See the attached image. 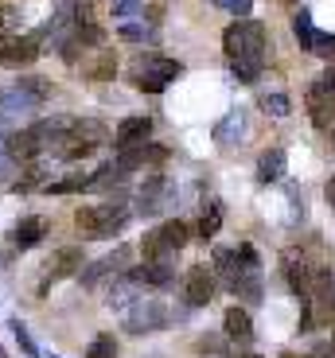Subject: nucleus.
<instances>
[{
    "label": "nucleus",
    "mask_w": 335,
    "mask_h": 358,
    "mask_svg": "<svg viewBox=\"0 0 335 358\" xmlns=\"http://www.w3.org/2000/svg\"><path fill=\"white\" fill-rule=\"evenodd\" d=\"M324 195H327V203H332V206H335V176H332V179H327V187H324Z\"/></svg>",
    "instance_id": "nucleus-41"
},
{
    "label": "nucleus",
    "mask_w": 335,
    "mask_h": 358,
    "mask_svg": "<svg viewBox=\"0 0 335 358\" xmlns=\"http://www.w3.org/2000/svg\"><path fill=\"white\" fill-rule=\"evenodd\" d=\"M148 133H152V117H145V113L125 117L117 125V133H113V144H117V152H121V148H133V144L148 141Z\"/></svg>",
    "instance_id": "nucleus-18"
},
{
    "label": "nucleus",
    "mask_w": 335,
    "mask_h": 358,
    "mask_svg": "<svg viewBox=\"0 0 335 358\" xmlns=\"http://www.w3.org/2000/svg\"><path fill=\"white\" fill-rule=\"evenodd\" d=\"M39 101L27 94L24 86H8V90H0V125H16L20 117L27 113H36Z\"/></svg>",
    "instance_id": "nucleus-11"
},
{
    "label": "nucleus",
    "mask_w": 335,
    "mask_h": 358,
    "mask_svg": "<svg viewBox=\"0 0 335 358\" xmlns=\"http://www.w3.org/2000/svg\"><path fill=\"white\" fill-rule=\"evenodd\" d=\"M86 358H117V339H113L109 331H101L98 339L86 347Z\"/></svg>",
    "instance_id": "nucleus-30"
},
{
    "label": "nucleus",
    "mask_w": 335,
    "mask_h": 358,
    "mask_svg": "<svg viewBox=\"0 0 335 358\" xmlns=\"http://www.w3.org/2000/svg\"><path fill=\"white\" fill-rule=\"evenodd\" d=\"M222 51L230 63H262L265 66V51H269V31L262 20H234L222 31Z\"/></svg>",
    "instance_id": "nucleus-2"
},
{
    "label": "nucleus",
    "mask_w": 335,
    "mask_h": 358,
    "mask_svg": "<svg viewBox=\"0 0 335 358\" xmlns=\"http://www.w3.org/2000/svg\"><path fill=\"white\" fill-rule=\"evenodd\" d=\"M332 141H335V136H332Z\"/></svg>",
    "instance_id": "nucleus-47"
},
{
    "label": "nucleus",
    "mask_w": 335,
    "mask_h": 358,
    "mask_svg": "<svg viewBox=\"0 0 335 358\" xmlns=\"http://www.w3.org/2000/svg\"><path fill=\"white\" fill-rule=\"evenodd\" d=\"M230 74H234L242 86H254L262 78V63H230Z\"/></svg>",
    "instance_id": "nucleus-32"
},
{
    "label": "nucleus",
    "mask_w": 335,
    "mask_h": 358,
    "mask_svg": "<svg viewBox=\"0 0 335 358\" xmlns=\"http://www.w3.org/2000/svg\"><path fill=\"white\" fill-rule=\"evenodd\" d=\"M180 74H183L180 59H168V55H136L129 78H133L136 90H145V94H164Z\"/></svg>",
    "instance_id": "nucleus-4"
},
{
    "label": "nucleus",
    "mask_w": 335,
    "mask_h": 358,
    "mask_svg": "<svg viewBox=\"0 0 335 358\" xmlns=\"http://www.w3.org/2000/svg\"><path fill=\"white\" fill-rule=\"evenodd\" d=\"M4 24H8V12H0V31H4Z\"/></svg>",
    "instance_id": "nucleus-42"
},
{
    "label": "nucleus",
    "mask_w": 335,
    "mask_h": 358,
    "mask_svg": "<svg viewBox=\"0 0 335 358\" xmlns=\"http://www.w3.org/2000/svg\"><path fill=\"white\" fill-rule=\"evenodd\" d=\"M12 168H16V164L8 160V152H4V141H0V183H4V179L12 176Z\"/></svg>",
    "instance_id": "nucleus-38"
},
{
    "label": "nucleus",
    "mask_w": 335,
    "mask_h": 358,
    "mask_svg": "<svg viewBox=\"0 0 335 358\" xmlns=\"http://www.w3.org/2000/svg\"><path fill=\"white\" fill-rule=\"evenodd\" d=\"M218 230H222V199H207L203 203V215H199V238L211 242Z\"/></svg>",
    "instance_id": "nucleus-23"
},
{
    "label": "nucleus",
    "mask_w": 335,
    "mask_h": 358,
    "mask_svg": "<svg viewBox=\"0 0 335 358\" xmlns=\"http://www.w3.org/2000/svg\"><path fill=\"white\" fill-rule=\"evenodd\" d=\"M285 164H289L285 148H265V152L257 156V179H262V183H277V179L285 176Z\"/></svg>",
    "instance_id": "nucleus-21"
},
{
    "label": "nucleus",
    "mask_w": 335,
    "mask_h": 358,
    "mask_svg": "<svg viewBox=\"0 0 335 358\" xmlns=\"http://www.w3.org/2000/svg\"><path fill=\"white\" fill-rule=\"evenodd\" d=\"M117 39H125V43H145V39H152V27H145V24H121L117 27Z\"/></svg>",
    "instance_id": "nucleus-34"
},
{
    "label": "nucleus",
    "mask_w": 335,
    "mask_h": 358,
    "mask_svg": "<svg viewBox=\"0 0 335 358\" xmlns=\"http://www.w3.org/2000/svg\"><path fill=\"white\" fill-rule=\"evenodd\" d=\"M242 358H262V355H242Z\"/></svg>",
    "instance_id": "nucleus-44"
},
{
    "label": "nucleus",
    "mask_w": 335,
    "mask_h": 358,
    "mask_svg": "<svg viewBox=\"0 0 335 358\" xmlns=\"http://www.w3.org/2000/svg\"><path fill=\"white\" fill-rule=\"evenodd\" d=\"M316 82H320V86H324V90H327V94H335V66H327V71H324V74H320V78H316Z\"/></svg>",
    "instance_id": "nucleus-39"
},
{
    "label": "nucleus",
    "mask_w": 335,
    "mask_h": 358,
    "mask_svg": "<svg viewBox=\"0 0 335 358\" xmlns=\"http://www.w3.org/2000/svg\"><path fill=\"white\" fill-rule=\"evenodd\" d=\"M129 218H133V210H129L121 199H113V203L78 206V210H74V226H78L86 238H113L117 230H125Z\"/></svg>",
    "instance_id": "nucleus-3"
},
{
    "label": "nucleus",
    "mask_w": 335,
    "mask_h": 358,
    "mask_svg": "<svg viewBox=\"0 0 335 358\" xmlns=\"http://www.w3.org/2000/svg\"><path fill=\"white\" fill-rule=\"evenodd\" d=\"M218 8H227L230 16H238V20H245L250 16V8H254V0H215Z\"/></svg>",
    "instance_id": "nucleus-35"
},
{
    "label": "nucleus",
    "mask_w": 335,
    "mask_h": 358,
    "mask_svg": "<svg viewBox=\"0 0 335 358\" xmlns=\"http://www.w3.org/2000/svg\"><path fill=\"white\" fill-rule=\"evenodd\" d=\"M129 257H133V250H129V245H117V250L109 253V257H101V261H94V265H86V268L78 273V277H82V288H94L98 280L117 277L121 268L129 265Z\"/></svg>",
    "instance_id": "nucleus-12"
},
{
    "label": "nucleus",
    "mask_w": 335,
    "mask_h": 358,
    "mask_svg": "<svg viewBox=\"0 0 335 358\" xmlns=\"http://www.w3.org/2000/svg\"><path fill=\"white\" fill-rule=\"evenodd\" d=\"M168 195H172V183L164 176H148L141 195H136V210H141V215H156V210H164V199Z\"/></svg>",
    "instance_id": "nucleus-17"
},
{
    "label": "nucleus",
    "mask_w": 335,
    "mask_h": 358,
    "mask_svg": "<svg viewBox=\"0 0 335 358\" xmlns=\"http://www.w3.org/2000/svg\"><path fill=\"white\" fill-rule=\"evenodd\" d=\"M8 327H12V339L20 343V350H24L27 358H39V347H36V343H31V331H27L24 323H20V320H12Z\"/></svg>",
    "instance_id": "nucleus-31"
},
{
    "label": "nucleus",
    "mask_w": 335,
    "mask_h": 358,
    "mask_svg": "<svg viewBox=\"0 0 335 358\" xmlns=\"http://www.w3.org/2000/svg\"><path fill=\"white\" fill-rule=\"evenodd\" d=\"M148 358H168V355H148Z\"/></svg>",
    "instance_id": "nucleus-45"
},
{
    "label": "nucleus",
    "mask_w": 335,
    "mask_h": 358,
    "mask_svg": "<svg viewBox=\"0 0 335 358\" xmlns=\"http://www.w3.org/2000/svg\"><path fill=\"white\" fill-rule=\"evenodd\" d=\"M312 55H320V59H335V36H324V31H316Z\"/></svg>",
    "instance_id": "nucleus-36"
},
{
    "label": "nucleus",
    "mask_w": 335,
    "mask_h": 358,
    "mask_svg": "<svg viewBox=\"0 0 335 358\" xmlns=\"http://www.w3.org/2000/svg\"><path fill=\"white\" fill-rule=\"evenodd\" d=\"M176 277V268L172 261H145L141 268H133L129 273V280H133L136 288H168Z\"/></svg>",
    "instance_id": "nucleus-16"
},
{
    "label": "nucleus",
    "mask_w": 335,
    "mask_h": 358,
    "mask_svg": "<svg viewBox=\"0 0 335 358\" xmlns=\"http://www.w3.org/2000/svg\"><path fill=\"white\" fill-rule=\"evenodd\" d=\"M335 323V280L312 288V296L304 300V315H300V327L304 331H316V327H332Z\"/></svg>",
    "instance_id": "nucleus-7"
},
{
    "label": "nucleus",
    "mask_w": 335,
    "mask_h": 358,
    "mask_svg": "<svg viewBox=\"0 0 335 358\" xmlns=\"http://www.w3.org/2000/svg\"><path fill=\"white\" fill-rule=\"evenodd\" d=\"M39 36H8L0 39V66H8V71H24L39 59Z\"/></svg>",
    "instance_id": "nucleus-9"
},
{
    "label": "nucleus",
    "mask_w": 335,
    "mask_h": 358,
    "mask_svg": "<svg viewBox=\"0 0 335 358\" xmlns=\"http://www.w3.org/2000/svg\"><path fill=\"white\" fill-rule=\"evenodd\" d=\"M106 141H109L106 121H98V117H74L66 148H63V160H82V156H90L94 148H101Z\"/></svg>",
    "instance_id": "nucleus-6"
},
{
    "label": "nucleus",
    "mask_w": 335,
    "mask_h": 358,
    "mask_svg": "<svg viewBox=\"0 0 335 358\" xmlns=\"http://www.w3.org/2000/svg\"><path fill=\"white\" fill-rule=\"evenodd\" d=\"M16 86H24L27 94H31V98L39 101V106H43V101H47V98H51V94H55L51 78H39V74H27V78H20Z\"/></svg>",
    "instance_id": "nucleus-29"
},
{
    "label": "nucleus",
    "mask_w": 335,
    "mask_h": 358,
    "mask_svg": "<svg viewBox=\"0 0 335 358\" xmlns=\"http://www.w3.org/2000/svg\"><path fill=\"white\" fill-rule=\"evenodd\" d=\"M113 74H117V59H113V51H98V59L86 66V78H94V82H109Z\"/></svg>",
    "instance_id": "nucleus-26"
},
{
    "label": "nucleus",
    "mask_w": 335,
    "mask_h": 358,
    "mask_svg": "<svg viewBox=\"0 0 335 358\" xmlns=\"http://www.w3.org/2000/svg\"><path fill=\"white\" fill-rule=\"evenodd\" d=\"M281 358H297V355H281Z\"/></svg>",
    "instance_id": "nucleus-46"
},
{
    "label": "nucleus",
    "mask_w": 335,
    "mask_h": 358,
    "mask_svg": "<svg viewBox=\"0 0 335 358\" xmlns=\"http://www.w3.org/2000/svg\"><path fill=\"white\" fill-rule=\"evenodd\" d=\"M262 109H265V113H273V117H289L292 113V101L285 98V94H265Z\"/></svg>",
    "instance_id": "nucleus-33"
},
{
    "label": "nucleus",
    "mask_w": 335,
    "mask_h": 358,
    "mask_svg": "<svg viewBox=\"0 0 335 358\" xmlns=\"http://www.w3.org/2000/svg\"><path fill=\"white\" fill-rule=\"evenodd\" d=\"M168 320H172V312L160 300H148V296H136L133 304L121 312V323H125L129 335H156L168 327Z\"/></svg>",
    "instance_id": "nucleus-5"
},
{
    "label": "nucleus",
    "mask_w": 335,
    "mask_h": 358,
    "mask_svg": "<svg viewBox=\"0 0 335 358\" xmlns=\"http://www.w3.org/2000/svg\"><path fill=\"white\" fill-rule=\"evenodd\" d=\"M316 358H335V331H332V343H327V347H320Z\"/></svg>",
    "instance_id": "nucleus-40"
},
{
    "label": "nucleus",
    "mask_w": 335,
    "mask_h": 358,
    "mask_svg": "<svg viewBox=\"0 0 335 358\" xmlns=\"http://www.w3.org/2000/svg\"><path fill=\"white\" fill-rule=\"evenodd\" d=\"M238 136H245V113H242V109L227 113V117H222V121L215 125V141L222 144V148H230V144H234Z\"/></svg>",
    "instance_id": "nucleus-22"
},
{
    "label": "nucleus",
    "mask_w": 335,
    "mask_h": 358,
    "mask_svg": "<svg viewBox=\"0 0 335 358\" xmlns=\"http://www.w3.org/2000/svg\"><path fill=\"white\" fill-rule=\"evenodd\" d=\"M164 160H168V148H164V144L141 141V144H133V148H121V156L113 164H117L121 171H136V168H145V164H164Z\"/></svg>",
    "instance_id": "nucleus-13"
},
{
    "label": "nucleus",
    "mask_w": 335,
    "mask_h": 358,
    "mask_svg": "<svg viewBox=\"0 0 335 358\" xmlns=\"http://www.w3.org/2000/svg\"><path fill=\"white\" fill-rule=\"evenodd\" d=\"M136 8H145V0H113V16H117V20L133 16Z\"/></svg>",
    "instance_id": "nucleus-37"
},
{
    "label": "nucleus",
    "mask_w": 335,
    "mask_h": 358,
    "mask_svg": "<svg viewBox=\"0 0 335 358\" xmlns=\"http://www.w3.org/2000/svg\"><path fill=\"white\" fill-rule=\"evenodd\" d=\"M215 277H222V285L238 296L257 304L262 300V261H257L254 245H238V250H215Z\"/></svg>",
    "instance_id": "nucleus-1"
},
{
    "label": "nucleus",
    "mask_w": 335,
    "mask_h": 358,
    "mask_svg": "<svg viewBox=\"0 0 335 358\" xmlns=\"http://www.w3.org/2000/svg\"><path fill=\"white\" fill-rule=\"evenodd\" d=\"M141 257H145V261H172L176 253L168 250V245H164V238L152 230V234H145V242H141Z\"/></svg>",
    "instance_id": "nucleus-28"
},
{
    "label": "nucleus",
    "mask_w": 335,
    "mask_h": 358,
    "mask_svg": "<svg viewBox=\"0 0 335 358\" xmlns=\"http://www.w3.org/2000/svg\"><path fill=\"white\" fill-rule=\"evenodd\" d=\"M281 4H289V8H297V4H300V0H281Z\"/></svg>",
    "instance_id": "nucleus-43"
},
{
    "label": "nucleus",
    "mask_w": 335,
    "mask_h": 358,
    "mask_svg": "<svg viewBox=\"0 0 335 358\" xmlns=\"http://www.w3.org/2000/svg\"><path fill=\"white\" fill-rule=\"evenodd\" d=\"M156 234H160V238H164V245H168V250H172V253H180L183 245L191 242V226H187V222H180V218H172V222H164V226H160V230H156Z\"/></svg>",
    "instance_id": "nucleus-24"
},
{
    "label": "nucleus",
    "mask_w": 335,
    "mask_h": 358,
    "mask_svg": "<svg viewBox=\"0 0 335 358\" xmlns=\"http://www.w3.org/2000/svg\"><path fill=\"white\" fill-rule=\"evenodd\" d=\"M292 36H297L300 51L312 55V43H316V24H312V12L308 8H300L297 16H292Z\"/></svg>",
    "instance_id": "nucleus-25"
},
{
    "label": "nucleus",
    "mask_w": 335,
    "mask_h": 358,
    "mask_svg": "<svg viewBox=\"0 0 335 358\" xmlns=\"http://www.w3.org/2000/svg\"><path fill=\"white\" fill-rule=\"evenodd\" d=\"M82 265H86V261H82V250H78V245H63V250H55L51 257H47V265H43V277H39V285H36V296L43 300L47 288L59 285L63 277H74Z\"/></svg>",
    "instance_id": "nucleus-8"
},
{
    "label": "nucleus",
    "mask_w": 335,
    "mask_h": 358,
    "mask_svg": "<svg viewBox=\"0 0 335 358\" xmlns=\"http://www.w3.org/2000/svg\"><path fill=\"white\" fill-rule=\"evenodd\" d=\"M308 113H312V125L316 129H332L335 125V94H327L320 82L308 90Z\"/></svg>",
    "instance_id": "nucleus-19"
},
{
    "label": "nucleus",
    "mask_w": 335,
    "mask_h": 358,
    "mask_svg": "<svg viewBox=\"0 0 335 358\" xmlns=\"http://www.w3.org/2000/svg\"><path fill=\"white\" fill-rule=\"evenodd\" d=\"M51 234V218H43V215H27V218H20L16 226H12V245L16 250H31V245H39Z\"/></svg>",
    "instance_id": "nucleus-14"
},
{
    "label": "nucleus",
    "mask_w": 335,
    "mask_h": 358,
    "mask_svg": "<svg viewBox=\"0 0 335 358\" xmlns=\"http://www.w3.org/2000/svg\"><path fill=\"white\" fill-rule=\"evenodd\" d=\"M218 292V277L211 265H191L187 273V285H183V296H187L191 308H207Z\"/></svg>",
    "instance_id": "nucleus-10"
},
{
    "label": "nucleus",
    "mask_w": 335,
    "mask_h": 358,
    "mask_svg": "<svg viewBox=\"0 0 335 358\" xmlns=\"http://www.w3.org/2000/svg\"><path fill=\"white\" fill-rule=\"evenodd\" d=\"M4 152H8L12 164H31L36 156H43V148H39L31 129H16V133L4 136Z\"/></svg>",
    "instance_id": "nucleus-15"
},
{
    "label": "nucleus",
    "mask_w": 335,
    "mask_h": 358,
    "mask_svg": "<svg viewBox=\"0 0 335 358\" xmlns=\"http://www.w3.org/2000/svg\"><path fill=\"white\" fill-rule=\"evenodd\" d=\"M47 195H74V191H90V176H66L55 179V183H43Z\"/></svg>",
    "instance_id": "nucleus-27"
},
{
    "label": "nucleus",
    "mask_w": 335,
    "mask_h": 358,
    "mask_svg": "<svg viewBox=\"0 0 335 358\" xmlns=\"http://www.w3.org/2000/svg\"><path fill=\"white\" fill-rule=\"evenodd\" d=\"M222 331H227V339H234V343H250L254 339V320H250L245 308H227V315H222Z\"/></svg>",
    "instance_id": "nucleus-20"
}]
</instances>
